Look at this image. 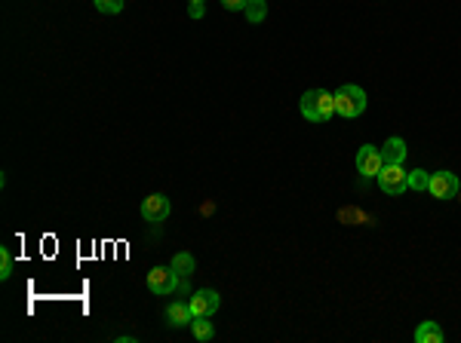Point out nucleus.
I'll use <instances>...</instances> for the list:
<instances>
[{
    "mask_svg": "<svg viewBox=\"0 0 461 343\" xmlns=\"http://www.w3.org/2000/svg\"><path fill=\"white\" fill-rule=\"evenodd\" d=\"M335 114V92L307 89L302 96V116L307 123H326Z\"/></svg>",
    "mask_w": 461,
    "mask_h": 343,
    "instance_id": "f257e3e1",
    "label": "nucleus"
},
{
    "mask_svg": "<svg viewBox=\"0 0 461 343\" xmlns=\"http://www.w3.org/2000/svg\"><path fill=\"white\" fill-rule=\"evenodd\" d=\"M13 276V254L10 248H0V279H10Z\"/></svg>",
    "mask_w": 461,
    "mask_h": 343,
    "instance_id": "f3484780",
    "label": "nucleus"
},
{
    "mask_svg": "<svg viewBox=\"0 0 461 343\" xmlns=\"http://www.w3.org/2000/svg\"><path fill=\"white\" fill-rule=\"evenodd\" d=\"M188 3H203V0H188Z\"/></svg>",
    "mask_w": 461,
    "mask_h": 343,
    "instance_id": "aec40b11",
    "label": "nucleus"
},
{
    "mask_svg": "<svg viewBox=\"0 0 461 343\" xmlns=\"http://www.w3.org/2000/svg\"><path fill=\"white\" fill-rule=\"evenodd\" d=\"M169 212H173V206H169V199L163 193H151V197H145V202H142V218L151 224L166 221Z\"/></svg>",
    "mask_w": 461,
    "mask_h": 343,
    "instance_id": "0eeeda50",
    "label": "nucleus"
},
{
    "mask_svg": "<svg viewBox=\"0 0 461 343\" xmlns=\"http://www.w3.org/2000/svg\"><path fill=\"white\" fill-rule=\"evenodd\" d=\"M179 282L182 279L175 276V270L173 267H154L151 273H148V288H151V294H173L175 288H179Z\"/></svg>",
    "mask_w": 461,
    "mask_h": 343,
    "instance_id": "20e7f679",
    "label": "nucleus"
},
{
    "mask_svg": "<svg viewBox=\"0 0 461 343\" xmlns=\"http://www.w3.org/2000/svg\"><path fill=\"white\" fill-rule=\"evenodd\" d=\"M169 267L175 270V276H179V279H188V276H194L197 261H194V257H191L188 252H179V254L173 257V264H169Z\"/></svg>",
    "mask_w": 461,
    "mask_h": 343,
    "instance_id": "f8f14e48",
    "label": "nucleus"
},
{
    "mask_svg": "<svg viewBox=\"0 0 461 343\" xmlns=\"http://www.w3.org/2000/svg\"><path fill=\"white\" fill-rule=\"evenodd\" d=\"M379 187L388 193V197H400L403 190H409V172L403 169V162L381 166V172H379Z\"/></svg>",
    "mask_w": 461,
    "mask_h": 343,
    "instance_id": "7ed1b4c3",
    "label": "nucleus"
},
{
    "mask_svg": "<svg viewBox=\"0 0 461 343\" xmlns=\"http://www.w3.org/2000/svg\"><path fill=\"white\" fill-rule=\"evenodd\" d=\"M381 160H384V166H394V162H403L406 160V142L400 135L394 138H388L381 147Z\"/></svg>",
    "mask_w": 461,
    "mask_h": 343,
    "instance_id": "9d476101",
    "label": "nucleus"
},
{
    "mask_svg": "<svg viewBox=\"0 0 461 343\" xmlns=\"http://www.w3.org/2000/svg\"><path fill=\"white\" fill-rule=\"evenodd\" d=\"M203 13H206L203 3H188V15H191V19H203Z\"/></svg>",
    "mask_w": 461,
    "mask_h": 343,
    "instance_id": "6ab92c4d",
    "label": "nucleus"
},
{
    "mask_svg": "<svg viewBox=\"0 0 461 343\" xmlns=\"http://www.w3.org/2000/svg\"><path fill=\"white\" fill-rule=\"evenodd\" d=\"M243 15H246V22H249V25H261V22H265V15H268V3H265V0H249V3H246V10H243Z\"/></svg>",
    "mask_w": 461,
    "mask_h": 343,
    "instance_id": "4468645a",
    "label": "nucleus"
},
{
    "mask_svg": "<svg viewBox=\"0 0 461 343\" xmlns=\"http://www.w3.org/2000/svg\"><path fill=\"white\" fill-rule=\"evenodd\" d=\"M219 307H221V298L212 288H200V291L191 294V313L194 316H215Z\"/></svg>",
    "mask_w": 461,
    "mask_h": 343,
    "instance_id": "6e6552de",
    "label": "nucleus"
},
{
    "mask_svg": "<svg viewBox=\"0 0 461 343\" xmlns=\"http://www.w3.org/2000/svg\"><path fill=\"white\" fill-rule=\"evenodd\" d=\"M427 184H430V175L425 169H415L412 175H409V187L412 190H427Z\"/></svg>",
    "mask_w": 461,
    "mask_h": 343,
    "instance_id": "dca6fc26",
    "label": "nucleus"
},
{
    "mask_svg": "<svg viewBox=\"0 0 461 343\" xmlns=\"http://www.w3.org/2000/svg\"><path fill=\"white\" fill-rule=\"evenodd\" d=\"M381 166H384V160H381V151L375 144H363L357 151V172L363 178H379Z\"/></svg>",
    "mask_w": 461,
    "mask_h": 343,
    "instance_id": "39448f33",
    "label": "nucleus"
},
{
    "mask_svg": "<svg viewBox=\"0 0 461 343\" xmlns=\"http://www.w3.org/2000/svg\"><path fill=\"white\" fill-rule=\"evenodd\" d=\"M92 3H96V10H98V13L117 15V13L123 10V3H126V0H92Z\"/></svg>",
    "mask_w": 461,
    "mask_h": 343,
    "instance_id": "2eb2a0df",
    "label": "nucleus"
},
{
    "mask_svg": "<svg viewBox=\"0 0 461 343\" xmlns=\"http://www.w3.org/2000/svg\"><path fill=\"white\" fill-rule=\"evenodd\" d=\"M191 334H194L197 340H212L215 328H212L210 316H194V319H191Z\"/></svg>",
    "mask_w": 461,
    "mask_h": 343,
    "instance_id": "ddd939ff",
    "label": "nucleus"
},
{
    "mask_svg": "<svg viewBox=\"0 0 461 343\" xmlns=\"http://www.w3.org/2000/svg\"><path fill=\"white\" fill-rule=\"evenodd\" d=\"M366 111V92L360 89V86H338L335 92V114L344 116V120H357V116H363Z\"/></svg>",
    "mask_w": 461,
    "mask_h": 343,
    "instance_id": "f03ea898",
    "label": "nucleus"
},
{
    "mask_svg": "<svg viewBox=\"0 0 461 343\" xmlns=\"http://www.w3.org/2000/svg\"><path fill=\"white\" fill-rule=\"evenodd\" d=\"M246 3H249V0H221V6H225V10H230V13H243Z\"/></svg>",
    "mask_w": 461,
    "mask_h": 343,
    "instance_id": "a211bd4d",
    "label": "nucleus"
},
{
    "mask_svg": "<svg viewBox=\"0 0 461 343\" xmlns=\"http://www.w3.org/2000/svg\"><path fill=\"white\" fill-rule=\"evenodd\" d=\"M191 319H194V313H191V303H182V300H173L166 307V322L173 325V328H182V325H191Z\"/></svg>",
    "mask_w": 461,
    "mask_h": 343,
    "instance_id": "1a4fd4ad",
    "label": "nucleus"
},
{
    "mask_svg": "<svg viewBox=\"0 0 461 343\" xmlns=\"http://www.w3.org/2000/svg\"><path fill=\"white\" fill-rule=\"evenodd\" d=\"M427 193L437 199H452L458 193V178L452 172H434L427 184Z\"/></svg>",
    "mask_w": 461,
    "mask_h": 343,
    "instance_id": "423d86ee",
    "label": "nucleus"
},
{
    "mask_svg": "<svg viewBox=\"0 0 461 343\" xmlns=\"http://www.w3.org/2000/svg\"><path fill=\"white\" fill-rule=\"evenodd\" d=\"M415 343H443V328L437 322H421L415 328Z\"/></svg>",
    "mask_w": 461,
    "mask_h": 343,
    "instance_id": "9b49d317",
    "label": "nucleus"
}]
</instances>
